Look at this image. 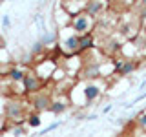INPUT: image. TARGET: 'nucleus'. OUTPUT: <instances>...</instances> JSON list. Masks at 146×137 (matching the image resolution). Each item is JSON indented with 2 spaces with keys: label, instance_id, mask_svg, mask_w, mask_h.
I'll return each instance as SVG.
<instances>
[{
  "label": "nucleus",
  "instance_id": "1",
  "mask_svg": "<svg viewBox=\"0 0 146 137\" xmlns=\"http://www.w3.org/2000/svg\"><path fill=\"white\" fill-rule=\"evenodd\" d=\"M106 84L99 80H91V82H84V80H77L75 88L70 91V102L75 104L79 108H86V106H93V102L97 100L100 95L104 93Z\"/></svg>",
  "mask_w": 146,
  "mask_h": 137
},
{
  "label": "nucleus",
  "instance_id": "2",
  "mask_svg": "<svg viewBox=\"0 0 146 137\" xmlns=\"http://www.w3.org/2000/svg\"><path fill=\"white\" fill-rule=\"evenodd\" d=\"M58 53L62 57H73V55H80V35L70 27L66 29H58Z\"/></svg>",
  "mask_w": 146,
  "mask_h": 137
},
{
  "label": "nucleus",
  "instance_id": "3",
  "mask_svg": "<svg viewBox=\"0 0 146 137\" xmlns=\"http://www.w3.org/2000/svg\"><path fill=\"white\" fill-rule=\"evenodd\" d=\"M27 110H26V99L24 97H9L6 99V108H4V115H6L9 124H26L27 119Z\"/></svg>",
  "mask_w": 146,
  "mask_h": 137
},
{
  "label": "nucleus",
  "instance_id": "4",
  "mask_svg": "<svg viewBox=\"0 0 146 137\" xmlns=\"http://www.w3.org/2000/svg\"><path fill=\"white\" fill-rule=\"evenodd\" d=\"M31 70L36 73V77H38L44 84H51L55 71L58 70V59L46 57V55H44V57H38V59H35Z\"/></svg>",
  "mask_w": 146,
  "mask_h": 137
},
{
  "label": "nucleus",
  "instance_id": "5",
  "mask_svg": "<svg viewBox=\"0 0 146 137\" xmlns=\"http://www.w3.org/2000/svg\"><path fill=\"white\" fill-rule=\"evenodd\" d=\"M95 27H97V18L90 17L86 11L71 18V29L75 31L77 35H80V37H82V35H90V33H93Z\"/></svg>",
  "mask_w": 146,
  "mask_h": 137
},
{
  "label": "nucleus",
  "instance_id": "6",
  "mask_svg": "<svg viewBox=\"0 0 146 137\" xmlns=\"http://www.w3.org/2000/svg\"><path fill=\"white\" fill-rule=\"evenodd\" d=\"M22 86H24V90H26V95L27 97H31V95H36V93H40V91L44 90V82L36 77V73L31 70H27L26 73V77H24V82H22Z\"/></svg>",
  "mask_w": 146,
  "mask_h": 137
},
{
  "label": "nucleus",
  "instance_id": "7",
  "mask_svg": "<svg viewBox=\"0 0 146 137\" xmlns=\"http://www.w3.org/2000/svg\"><path fill=\"white\" fill-rule=\"evenodd\" d=\"M27 99H29V104H31V108H33V112H36V113H42L46 110L49 112V106H51V100H53V97L48 93V91L44 93V90L40 91V93H36V95L27 97Z\"/></svg>",
  "mask_w": 146,
  "mask_h": 137
},
{
  "label": "nucleus",
  "instance_id": "8",
  "mask_svg": "<svg viewBox=\"0 0 146 137\" xmlns=\"http://www.w3.org/2000/svg\"><path fill=\"white\" fill-rule=\"evenodd\" d=\"M137 68H139V62L137 61H128L124 57L115 59V75H119L121 79H126V77L133 75Z\"/></svg>",
  "mask_w": 146,
  "mask_h": 137
},
{
  "label": "nucleus",
  "instance_id": "9",
  "mask_svg": "<svg viewBox=\"0 0 146 137\" xmlns=\"http://www.w3.org/2000/svg\"><path fill=\"white\" fill-rule=\"evenodd\" d=\"M53 20H55V24H57V31L58 29H66V27L71 26V17L68 15V11L64 9L62 2L53 6Z\"/></svg>",
  "mask_w": 146,
  "mask_h": 137
},
{
  "label": "nucleus",
  "instance_id": "10",
  "mask_svg": "<svg viewBox=\"0 0 146 137\" xmlns=\"http://www.w3.org/2000/svg\"><path fill=\"white\" fill-rule=\"evenodd\" d=\"M77 79H79V80H84V82L99 80L100 79V64H84Z\"/></svg>",
  "mask_w": 146,
  "mask_h": 137
},
{
  "label": "nucleus",
  "instance_id": "11",
  "mask_svg": "<svg viewBox=\"0 0 146 137\" xmlns=\"http://www.w3.org/2000/svg\"><path fill=\"white\" fill-rule=\"evenodd\" d=\"M70 97L68 95H55L53 100H51V106H49V112L53 113V115H60L64 113L68 108H70Z\"/></svg>",
  "mask_w": 146,
  "mask_h": 137
},
{
  "label": "nucleus",
  "instance_id": "12",
  "mask_svg": "<svg viewBox=\"0 0 146 137\" xmlns=\"http://www.w3.org/2000/svg\"><path fill=\"white\" fill-rule=\"evenodd\" d=\"M110 7L108 2H100V0H91V2H86V13L93 18H99L100 15L106 13V9Z\"/></svg>",
  "mask_w": 146,
  "mask_h": 137
},
{
  "label": "nucleus",
  "instance_id": "13",
  "mask_svg": "<svg viewBox=\"0 0 146 137\" xmlns=\"http://www.w3.org/2000/svg\"><path fill=\"white\" fill-rule=\"evenodd\" d=\"M62 6H64V9L68 11V15H70L71 18L86 11V2H84V0H77V2L66 0V2H62Z\"/></svg>",
  "mask_w": 146,
  "mask_h": 137
},
{
  "label": "nucleus",
  "instance_id": "14",
  "mask_svg": "<svg viewBox=\"0 0 146 137\" xmlns=\"http://www.w3.org/2000/svg\"><path fill=\"white\" fill-rule=\"evenodd\" d=\"M26 73H27V68L26 66H22V64H15V66L11 68V71H9L7 79L11 80L13 84H22V82H24Z\"/></svg>",
  "mask_w": 146,
  "mask_h": 137
},
{
  "label": "nucleus",
  "instance_id": "15",
  "mask_svg": "<svg viewBox=\"0 0 146 137\" xmlns=\"http://www.w3.org/2000/svg\"><path fill=\"white\" fill-rule=\"evenodd\" d=\"M111 75H115V59H106L100 62V79H108Z\"/></svg>",
  "mask_w": 146,
  "mask_h": 137
},
{
  "label": "nucleus",
  "instance_id": "16",
  "mask_svg": "<svg viewBox=\"0 0 146 137\" xmlns=\"http://www.w3.org/2000/svg\"><path fill=\"white\" fill-rule=\"evenodd\" d=\"M97 46H95V35L90 33V35H82L80 37V55L91 51V49H95Z\"/></svg>",
  "mask_w": 146,
  "mask_h": 137
},
{
  "label": "nucleus",
  "instance_id": "17",
  "mask_svg": "<svg viewBox=\"0 0 146 137\" xmlns=\"http://www.w3.org/2000/svg\"><path fill=\"white\" fill-rule=\"evenodd\" d=\"M38 40L46 46V48H48V46H53L55 42H58V31L48 29V31H44V33H40V39Z\"/></svg>",
  "mask_w": 146,
  "mask_h": 137
},
{
  "label": "nucleus",
  "instance_id": "18",
  "mask_svg": "<svg viewBox=\"0 0 146 137\" xmlns=\"http://www.w3.org/2000/svg\"><path fill=\"white\" fill-rule=\"evenodd\" d=\"M40 124H42L40 113H36V112H29V113H27V119H26V126L27 128H38Z\"/></svg>",
  "mask_w": 146,
  "mask_h": 137
},
{
  "label": "nucleus",
  "instance_id": "19",
  "mask_svg": "<svg viewBox=\"0 0 146 137\" xmlns=\"http://www.w3.org/2000/svg\"><path fill=\"white\" fill-rule=\"evenodd\" d=\"M7 132L11 137H24L27 134V126L26 124H13V126H9Z\"/></svg>",
  "mask_w": 146,
  "mask_h": 137
},
{
  "label": "nucleus",
  "instance_id": "20",
  "mask_svg": "<svg viewBox=\"0 0 146 137\" xmlns=\"http://www.w3.org/2000/svg\"><path fill=\"white\" fill-rule=\"evenodd\" d=\"M0 64H13L11 53H9L7 48H0Z\"/></svg>",
  "mask_w": 146,
  "mask_h": 137
},
{
  "label": "nucleus",
  "instance_id": "21",
  "mask_svg": "<svg viewBox=\"0 0 146 137\" xmlns=\"http://www.w3.org/2000/svg\"><path fill=\"white\" fill-rule=\"evenodd\" d=\"M62 124V121H55V122H51V124H49V126H46L44 128V130L42 132H40V134H38V137H42V135H46V134H49V132H53V130H57V128L58 126H60Z\"/></svg>",
  "mask_w": 146,
  "mask_h": 137
},
{
  "label": "nucleus",
  "instance_id": "22",
  "mask_svg": "<svg viewBox=\"0 0 146 137\" xmlns=\"http://www.w3.org/2000/svg\"><path fill=\"white\" fill-rule=\"evenodd\" d=\"M137 126H139L143 132H146V112H143L139 115V119H137Z\"/></svg>",
  "mask_w": 146,
  "mask_h": 137
},
{
  "label": "nucleus",
  "instance_id": "23",
  "mask_svg": "<svg viewBox=\"0 0 146 137\" xmlns=\"http://www.w3.org/2000/svg\"><path fill=\"white\" fill-rule=\"evenodd\" d=\"M2 27L4 29H9V27H11V18H9V15L2 17Z\"/></svg>",
  "mask_w": 146,
  "mask_h": 137
},
{
  "label": "nucleus",
  "instance_id": "24",
  "mask_svg": "<svg viewBox=\"0 0 146 137\" xmlns=\"http://www.w3.org/2000/svg\"><path fill=\"white\" fill-rule=\"evenodd\" d=\"M111 112V104H106V106L102 108V113H110Z\"/></svg>",
  "mask_w": 146,
  "mask_h": 137
},
{
  "label": "nucleus",
  "instance_id": "25",
  "mask_svg": "<svg viewBox=\"0 0 146 137\" xmlns=\"http://www.w3.org/2000/svg\"><path fill=\"white\" fill-rule=\"evenodd\" d=\"M86 119H88V121H95V119H97V115H95V113H90Z\"/></svg>",
  "mask_w": 146,
  "mask_h": 137
},
{
  "label": "nucleus",
  "instance_id": "26",
  "mask_svg": "<svg viewBox=\"0 0 146 137\" xmlns=\"http://www.w3.org/2000/svg\"><path fill=\"white\" fill-rule=\"evenodd\" d=\"M0 48H6V40H4L2 35H0Z\"/></svg>",
  "mask_w": 146,
  "mask_h": 137
},
{
  "label": "nucleus",
  "instance_id": "27",
  "mask_svg": "<svg viewBox=\"0 0 146 137\" xmlns=\"http://www.w3.org/2000/svg\"><path fill=\"white\" fill-rule=\"evenodd\" d=\"M141 27H143V35H146V20L143 22V24H141Z\"/></svg>",
  "mask_w": 146,
  "mask_h": 137
}]
</instances>
